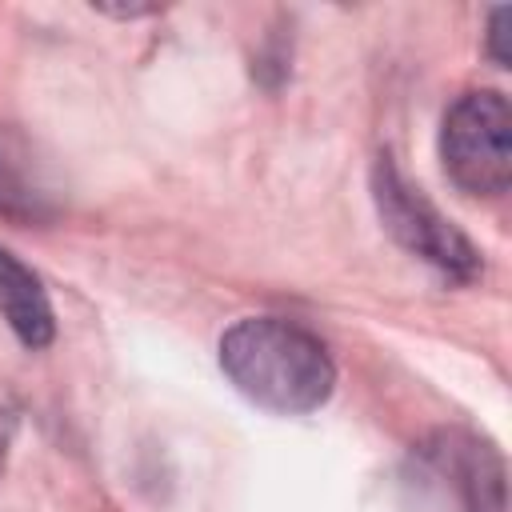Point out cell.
Here are the masks:
<instances>
[{
	"mask_svg": "<svg viewBox=\"0 0 512 512\" xmlns=\"http://www.w3.org/2000/svg\"><path fill=\"white\" fill-rule=\"evenodd\" d=\"M220 368L252 404L300 416L336 388V364L316 332L284 316H244L220 336Z\"/></svg>",
	"mask_w": 512,
	"mask_h": 512,
	"instance_id": "6da1fadb",
	"label": "cell"
},
{
	"mask_svg": "<svg viewBox=\"0 0 512 512\" xmlns=\"http://www.w3.org/2000/svg\"><path fill=\"white\" fill-rule=\"evenodd\" d=\"M12 432H16V408L8 400H0V468H4V456L12 444Z\"/></svg>",
	"mask_w": 512,
	"mask_h": 512,
	"instance_id": "ba28073f",
	"label": "cell"
},
{
	"mask_svg": "<svg viewBox=\"0 0 512 512\" xmlns=\"http://www.w3.org/2000/svg\"><path fill=\"white\" fill-rule=\"evenodd\" d=\"M372 196L380 208L384 228L424 264L440 268L444 276L456 280H472L480 272V252L472 248V240L448 220L440 216V208L404 180V172L392 164V156H380L372 168Z\"/></svg>",
	"mask_w": 512,
	"mask_h": 512,
	"instance_id": "277c9868",
	"label": "cell"
},
{
	"mask_svg": "<svg viewBox=\"0 0 512 512\" xmlns=\"http://www.w3.org/2000/svg\"><path fill=\"white\" fill-rule=\"evenodd\" d=\"M412 464L424 512H504V460L488 440L444 428L416 448Z\"/></svg>",
	"mask_w": 512,
	"mask_h": 512,
	"instance_id": "3957f363",
	"label": "cell"
},
{
	"mask_svg": "<svg viewBox=\"0 0 512 512\" xmlns=\"http://www.w3.org/2000/svg\"><path fill=\"white\" fill-rule=\"evenodd\" d=\"M0 216L20 220V224L52 216V200L36 176L32 152L8 128H0Z\"/></svg>",
	"mask_w": 512,
	"mask_h": 512,
	"instance_id": "8992f818",
	"label": "cell"
},
{
	"mask_svg": "<svg viewBox=\"0 0 512 512\" xmlns=\"http://www.w3.org/2000/svg\"><path fill=\"white\" fill-rule=\"evenodd\" d=\"M0 312L24 348H44L56 336V316L40 276L0 248Z\"/></svg>",
	"mask_w": 512,
	"mask_h": 512,
	"instance_id": "5b68a950",
	"label": "cell"
},
{
	"mask_svg": "<svg viewBox=\"0 0 512 512\" xmlns=\"http://www.w3.org/2000/svg\"><path fill=\"white\" fill-rule=\"evenodd\" d=\"M440 160L448 180L468 196H500L512 184V108L504 92H464L440 128Z\"/></svg>",
	"mask_w": 512,
	"mask_h": 512,
	"instance_id": "7a4b0ae2",
	"label": "cell"
},
{
	"mask_svg": "<svg viewBox=\"0 0 512 512\" xmlns=\"http://www.w3.org/2000/svg\"><path fill=\"white\" fill-rule=\"evenodd\" d=\"M508 8H492V16H488V52H492V60L500 64V68H508V48H504V40H508Z\"/></svg>",
	"mask_w": 512,
	"mask_h": 512,
	"instance_id": "52a82bcc",
	"label": "cell"
}]
</instances>
